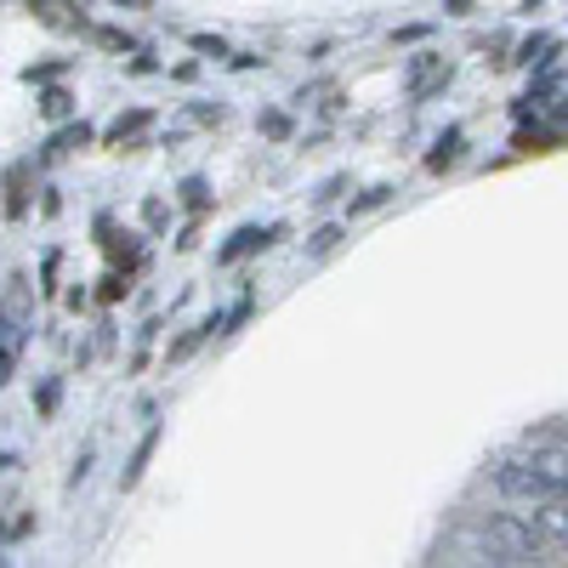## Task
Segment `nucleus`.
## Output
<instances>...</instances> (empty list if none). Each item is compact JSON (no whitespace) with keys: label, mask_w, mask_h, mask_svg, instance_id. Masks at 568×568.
Instances as JSON below:
<instances>
[{"label":"nucleus","mask_w":568,"mask_h":568,"mask_svg":"<svg viewBox=\"0 0 568 568\" xmlns=\"http://www.w3.org/2000/svg\"><path fill=\"white\" fill-rule=\"evenodd\" d=\"M194 120H200V125H222V120H227V109H222V103H200V109H194Z\"/></svg>","instance_id":"nucleus-24"},{"label":"nucleus","mask_w":568,"mask_h":568,"mask_svg":"<svg viewBox=\"0 0 568 568\" xmlns=\"http://www.w3.org/2000/svg\"><path fill=\"white\" fill-rule=\"evenodd\" d=\"M160 438H165V426H160V420H149V433L136 438V449H131V460H125V471H120V489H136V484H142V471H149V460H154Z\"/></svg>","instance_id":"nucleus-8"},{"label":"nucleus","mask_w":568,"mask_h":568,"mask_svg":"<svg viewBox=\"0 0 568 568\" xmlns=\"http://www.w3.org/2000/svg\"><path fill=\"white\" fill-rule=\"evenodd\" d=\"M256 131H262V136H273V142H284V136H291V114L267 109V114H256Z\"/></svg>","instance_id":"nucleus-19"},{"label":"nucleus","mask_w":568,"mask_h":568,"mask_svg":"<svg viewBox=\"0 0 568 568\" xmlns=\"http://www.w3.org/2000/svg\"><path fill=\"white\" fill-rule=\"evenodd\" d=\"M471 535V557L466 562H500V568H517V562H546V535L535 529V517H517V511H489L466 529Z\"/></svg>","instance_id":"nucleus-1"},{"label":"nucleus","mask_w":568,"mask_h":568,"mask_svg":"<svg viewBox=\"0 0 568 568\" xmlns=\"http://www.w3.org/2000/svg\"><path fill=\"white\" fill-rule=\"evenodd\" d=\"M63 74H69V58H45V63H29L23 69V85H52Z\"/></svg>","instance_id":"nucleus-14"},{"label":"nucleus","mask_w":568,"mask_h":568,"mask_svg":"<svg viewBox=\"0 0 568 568\" xmlns=\"http://www.w3.org/2000/svg\"><path fill=\"white\" fill-rule=\"evenodd\" d=\"M489 471V484L506 495V500H524V506H540V500H562V489H557V478L535 460V449L529 455H500V460H489L484 466Z\"/></svg>","instance_id":"nucleus-2"},{"label":"nucleus","mask_w":568,"mask_h":568,"mask_svg":"<svg viewBox=\"0 0 568 568\" xmlns=\"http://www.w3.org/2000/svg\"><path fill=\"white\" fill-rule=\"evenodd\" d=\"M471 7H478V0H444V12H455V18H460V12H471Z\"/></svg>","instance_id":"nucleus-26"},{"label":"nucleus","mask_w":568,"mask_h":568,"mask_svg":"<svg viewBox=\"0 0 568 568\" xmlns=\"http://www.w3.org/2000/svg\"><path fill=\"white\" fill-rule=\"evenodd\" d=\"M535 529L546 535V546H551V551H568V495H562V500H540Z\"/></svg>","instance_id":"nucleus-9"},{"label":"nucleus","mask_w":568,"mask_h":568,"mask_svg":"<svg viewBox=\"0 0 568 568\" xmlns=\"http://www.w3.org/2000/svg\"><path fill=\"white\" fill-rule=\"evenodd\" d=\"M455 80V63H444L438 52H420L404 63V98L409 103H426V98H438V91Z\"/></svg>","instance_id":"nucleus-4"},{"label":"nucleus","mask_w":568,"mask_h":568,"mask_svg":"<svg viewBox=\"0 0 568 568\" xmlns=\"http://www.w3.org/2000/svg\"><path fill=\"white\" fill-rule=\"evenodd\" d=\"M176 194H182V205H187V211H205V205H211V182L194 171V176H182Z\"/></svg>","instance_id":"nucleus-15"},{"label":"nucleus","mask_w":568,"mask_h":568,"mask_svg":"<svg viewBox=\"0 0 568 568\" xmlns=\"http://www.w3.org/2000/svg\"><path fill=\"white\" fill-rule=\"evenodd\" d=\"M142 216H149V227H165V205H160V200L142 205Z\"/></svg>","instance_id":"nucleus-25"},{"label":"nucleus","mask_w":568,"mask_h":568,"mask_svg":"<svg viewBox=\"0 0 568 568\" xmlns=\"http://www.w3.org/2000/svg\"><path fill=\"white\" fill-rule=\"evenodd\" d=\"M98 40H103V45H114V52H136V40H131L125 29H103Z\"/></svg>","instance_id":"nucleus-22"},{"label":"nucleus","mask_w":568,"mask_h":568,"mask_svg":"<svg viewBox=\"0 0 568 568\" xmlns=\"http://www.w3.org/2000/svg\"><path fill=\"white\" fill-rule=\"evenodd\" d=\"M85 478H91V444H85V449L74 455V471H69V489H80Z\"/></svg>","instance_id":"nucleus-21"},{"label":"nucleus","mask_w":568,"mask_h":568,"mask_svg":"<svg viewBox=\"0 0 568 568\" xmlns=\"http://www.w3.org/2000/svg\"><path fill=\"white\" fill-rule=\"evenodd\" d=\"M58 398H63V375H45L40 393H34V409H40V415H52V409H58Z\"/></svg>","instance_id":"nucleus-18"},{"label":"nucleus","mask_w":568,"mask_h":568,"mask_svg":"<svg viewBox=\"0 0 568 568\" xmlns=\"http://www.w3.org/2000/svg\"><path fill=\"white\" fill-rule=\"evenodd\" d=\"M187 45H194V52H200V58H216V63H222V58H233L222 34H194V40H187Z\"/></svg>","instance_id":"nucleus-20"},{"label":"nucleus","mask_w":568,"mask_h":568,"mask_svg":"<svg viewBox=\"0 0 568 568\" xmlns=\"http://www.w3.org/2000/svg\"><path fill=\"white\" fill-rule=\"evenodd\" d=\"M29 12L45 23V29H63V34H85V12L74 0H29Z\"/></svg>","instance_id":"nucleus-7"},{"label":"nucleus","mask_w":568,"mask_h":568,"mask_svg":"<svg viewBox=\"0 0 568 568\" xmlns=\"http://www.w3.org/2000/svg\"><path fill=\"white\" fill-rule=\"evenodd\" d=\"M40 114L52 120V125H58V120H69V114H74V91H69V85H58V80H52V85H40Z\"/></svg>","instance_id":"nucleus-12"},{"label":"nucleus","mask_w":568,"mask_h":568,"mask_svg":"<svg viewBox=\"0 0 568 568\" xmlns=\"http://www.w3.org/2000/svg\"><path fill=\"white\" fill-rule=\"evenodd\" d=\"M7 216H29V160L7 171Z\"/></svg>","instance_id":"nucleus-13"},{"label":"nucleus","mask_w":568,"mask_h":568,"mask_svg":"<svg viewBox=\"0 0 568 568\" xmlns=\"http://www.w3.org/2000/svg\"><path fill=\"white\" fill-rule=\"evenodd\" d=\"M91 142H98V131H91L85 120H58V131L45 136L40 160H63V154H80V149H91Z\"/></svg>","instance_id":"nucleus-5"},{"label":"nucleus","mask_w":568,"mask_h":568,"mask_svg":"<svg viewBox=\"0 0 568 568\" xmlns=\"http://www.w3.org/2000/svg\"><path fill=\"white\" fill-rule=\"evenodd\" d=\"M551 58H557V34H529L517 45V63L524 69H551Z\"/></svg>","instance_id":"nucleus-11"},{"label":"nucleus","mask_w":568,"mask_h":568,"mask_svg":"<svg viewBox=\"0 0 568 568\" xmlns=\"http://www.w3.org/2000/svg\"><path fill=\"white\" fill-rule=\"evenodd\" d=\"M125 291H131V284H125V273H109V278H103V302H120Z\"/></svg>","instance_id":"nucleus-23"},{"label":"nucleus","mask_w":568,"mask_h":568,"mask_svg":"<svg viewBox=\"0 0 568 568\" xmlns=\"http://www.w3.org/2000/svg\"><path fill=\"white\" fill-rule=\"evenodd\" d=\"M460 154H466V131H460V125H444V136L433 142V154H426V171L444 176V171L460 165Z\"/></svg>","instance_id":"nucleus-10"},{"label":"nucleus","mask_w":568,"mask_h":568,"mask_svg":"<svg viewBox=\"0 0 568 568\" xmlns=\"http://www.w3.org/2000/svg\"><path fill=\"white\" fill-rule=\"evenodd\" d=\"M387 200H393V187H387V182H369L364 194H358V200L347 205V216H364V211H382Z\"/></svg>","instance_id":"nucleus-16"},{"label":"nucleus","mask_w":568,"mask_h":568,"mask_svg":"<svg viewBox=\"0 0 568 568\" xmlns=\"http://www.w3.org/2000/svg\"><path fill=\"white\" fill-rule=\"evenodd\" d=\"M342 240H347V227H342V222H329V227H318L313 240H307V256H329Z\"/></svg>","instance_id":"nucleus-17"},{"label":"nucleus","mask_w":568,"mask_h":568,"mask_svg":"<svg viewBox=\"0 0 568 568\" xmlns=\"http://www.w3.org/2000/svg\"><path fill=\"white\" fill-rule=\"evenodd\" d=\"M114 7H125V12H149L154 0H114Z\"/></svg>","instance_id":"nucleus-27"},{"label":"nucleus","mask_w":568,"mask_h":568,"mask_svg":"<svg viewBox=\"0 0 568 568\" xmlns=\"http://www.w3.org/2000/svg\"><path fill=\"white\" fill-rule=\"evenodd\" d=\"M557 120H568V98H562V103H557Z\"/></svg>","instance_id":"nucleus-28"},{"label":"nucleus","mask_w":568,"mask_h":568,"mask_svg":"<svg viewBox=\"0 0 568 568\" xmlns=\"http://www.w3.org/2000/svg\"><path fill=\"white\" fill-rule=\"evenodd\" d=\"M154 125V114L149 109H125V114H114L103 131H98V142H103V149H131V142L142 136V131H149Z\"/></svg>","instance_id":"nucleus-6"},{"label":"nucleus","mask_w":568,"mask_h":568,"mask_svg":"<svg viewBox=\"0 0 568 568\" xmlns=\"http://www.w3.org/2000/svg\"><path fill=\"white\" fill-rule=\"evenodd\" d=\"M284 240V222H245L227 233V245H216V267H233V262H251L262 251H273Z\"/></svg>","instance_id":"nucleus-3"}]
</instances>
